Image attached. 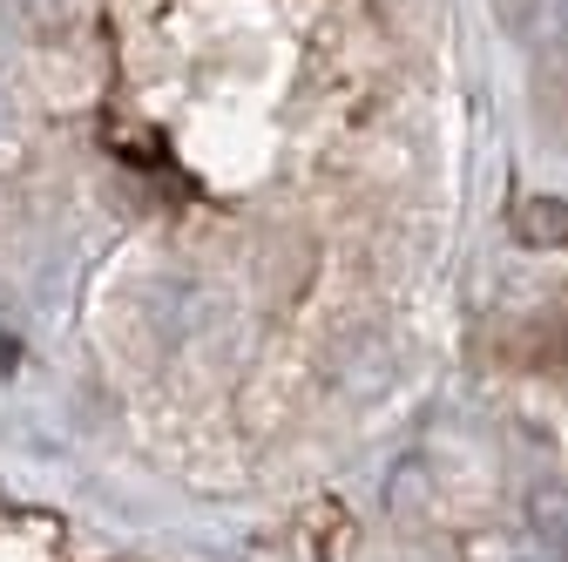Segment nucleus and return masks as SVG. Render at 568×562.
I'll list each match as a JSON object with an SVG mask.
<instances>
[{"instance_id":"1","label":"nucleus","mask_w":568,"mask_h":562,"mask_svg":"<svg viewBox=\"0 0 568 562\" xmlns=\"http://www.w3.org/2000/svg\"><path fill=\"white\" fill-rule=\"evenodd\" d=\"M515 238L528 251H561L568 244V197H521L515 203Z\"/></svg>"},{"instance_id":"2","label":"nucleus","mask_w":568,"mask_h":562,"mask_svg":"<svg viewBox=\"0 0 568 562\" xmlns=\"http://www.w3.org/2000/svg\"><path fill=\"white\" fill-rule=\"evenodd\" d=\"M528 509H535V529H541L555 549H568V488H541Z\"/></svg>"},{"instance_id":"3","label":"nucleus","mask_w":568,"mask_h":562,"mask_svg":"<svg viewBox=\"0 0 568 562\" xmlns=\"http://www.w3.org/2000/svg\"><path fill=\"white\" fill-rule=\"evenodd\" d=\"M541 14H548V34L568 48V0H541Z\"/></svg>"}]
</instances>
